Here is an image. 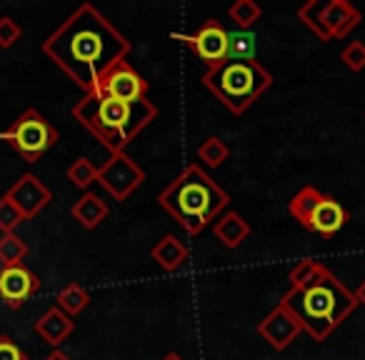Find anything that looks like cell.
Masks as SVG:
<instances>
[{
	"mask_svg": "<svg viewBox=\"0 0 365 360\" xmlns=\"http://www.w3.org/2000/svg\"><path fill=\"white\" fill-rule=\"evenodd\" d=\"M130 48V41L91 3L78 6L43 41V53L86 93H96L103 76L125 61Z\"/></svg>",
	"mask_w": 365,
	"mask_h": 360,
	"instance_id": "obj_1",
	"label": "cell"
},
{
	"mask_svg": "<svg viewBox=\"0 0 365 360\" xmlns=\"http://www.w3.org/2000/svg\"><path fill=\"white\" fill-rule=\"evenodd\" d=\"M280 305L290 310L315 343L328 340L358 308L355 293L325 265L323 273L305 288H290L280 298Z\"/></svg>",
	"mask_w": 365,
	"mask_h": 360,
	"instance_id": "obj_2",
	"label": "cell"
},
{
	"mask_svg": "<svg viewBox=\"0 0 365 360\" xmlns=\"http://www.w3.org/2000/svg\"><path fill=\"white\" fill-rule=\"evenodd\" d=\"M158 205L170 218H175L188 235H200L208 225L215 223L230 205V195L210 178L198 163L185 165L170 180L165 190L158 195Z\"/></svg>",
	"mask_w": 365,
	"mask_h": 360,
	"instance_id": "obj_3",
	"label": "cell"
},
{
	"mask_svg": "<svg viewBox=\"0 0 365 360\" xmlns=\"http://www.w3.org/2000/svg\"><path fill=\"white\" fill-rule=\"evenodd\" d=\"M71 115L110 153H123L155 120L158 108L148 98L140 103H123L101 93H86V98L71 108Z\"/></svg>",
	"mask_w": 365,
	"mask_h": 360,
	"instance_id": "obj_4",
	"label": "cell"
},
{
	"mask_svg": "<svg viewBox=\"0 0 365 360\" xmlns=\"http://www.w3.org/2000/svg\"><path fill=\"white\" fill-rule=\"evenodd\" d=\"M200 81L233 115H243L273 86V76L258 61H225L208 68Z\"/></svg>",
	"mask_w": 365,
	"mask_h": 360,
	"instance_id": "obj_5",
	"label": "cell"
},
{
	"mask_svg": "<svg viewBox=\"0 0 365 360\" xmlns=\"http://www.w3.org/2000/svg\"><path fill=\"white\" fill-rule=\"evenodd\" d=\"M298 21L318 41H343L363 21V13L348 0H308L298 8Z\"/></svg>",
	"mask_w": 365,
	"mask_h": 360,
	"instance_id": "obj_6",
	"label": "cell"
},
{
	"mask_svg": "<svg viewBox=\"0 0 365 360\" xmlns=\"http://www.w3.org/2000/svg\"><path fill=\"white\" fill-rule=\"evenodd\" d=\"M58 130L46 120L43 113L28 108L18 120L11 123L8 130L0 133V140H6L26 163H38L58 143Z\"/></svg>",
	"mask_w": 365,
	"mask_h": 360,
	"instance_id": "obj_7",
	"label": "cell"
},
{
	"mask_svg": "<svg viewBox=\"0 0 365 360\" xmlns=\"http://www.w3.org/2000/svg\"><path fill=\"white\" fill-rule=\"evenodd\" d=\"M98 183L118 200H128L143 183H145V170L128 155L123 153H110V158L106 160V165L98 168Z\"/></svg>",
	"mask_w": 365,
	"mask_h": 360,
	"instance_id": "obj_8",
	"label": "cell"
},
{
	"mask_svg": "<svg viewBox=\"0 0 365 360\" xmlns=\"http://www.w3.org/2000/svg\"><path fill=\"white\" fill-rule=\"evenodd\" d=\"M173 38L185 43V46L198 56V61H203L208 68H215V66H220V63L228 61L230 31H225L223 23L215 21V18L205 21L203 26H200L195 33H190V36H185V33L178 36L175 33Z\"/></svg>",
	"mask_w": 365,
	"mask_h": 360,
	"instance_id": "obj_9",
	"label": "cell"
},
{
	"mask_svg": "<svg viewBox=\"0 0 365 360\" xmlns=\"http://www.w3.org/2000/svg\"><path fill=\"white\" fill-rule=\"evenodd\" d=\"M96 93L123 103H140L148 96V81L128 61H120L103 76Z\"/></svg>",
	"mask_w": 365,
	"mask_h": 360,
	"instance_id": "obj_10",
	"label": "cell"
},
{
	"mask_svg": "<svg viewBox=\"0 0 365 360\" xmlns=\"http://www.w3.org/2000/svg\"><path fill=\"white\" fill-rule=\"evenodd\" d=\"M6 195L18 205V210L26 215V220L36 218L38 213H43L53 200L51 188H48L38 175H33V173H23L16 183L8 188Z\"/></svg>",
	"mask_w": 365,
	"mask_h": 360,
	"instance_id": "obj_11",
	"label": "cell"
},
{
	"mask_svg": "<svg viewBox=\"0 0 365 360\" xmlns=\"http://www.w3.org/2000/svg\"><path fill=\"white\" fill-rule=\"evenodd\" d=\"M300 333H303V325H300V320L280 303L275 305V308L258 323V335L273 350H285L290 343H293V340H298Z\"/></svg>",
	"mask_w": 365,
	"mask_h": 360,
	"instance_id": "obj_12",
	"label": "cell"
},
{
	"mask_svg": "<svg viewBox=\"0 0 365 360\" xmlns=\"http://www.w3.org/2000/svg\"><path fill=\"white\" fill-rule=\"evenodd\" d=\"M41 288V280L26 265H11V268H0V300L8 308L18 310L26 300H31Z\"/></svg>",
	"mask_w": 365,
	"mask_h": 360,
	"instance_id": "obj_13",
	"label": "cell"
},
{
	"mask_svg": "<svg viewBox=\"0 0 365 360\" xmlns=\"http://www.w3.org/2000/svg\"><path fill=\"white\" fill-rule=\"evenodd\" d=\"M345 223H348V210L343 208V203L335 200L333 195H323L320 203L315 205L305 230L323 235V238H333L335 233H340L345 228Z\"/></svg>",
	"mask_w": 365,
	"mask_h": 360,
	"instance_id": "obj_14",
	"label": "cell"
},
{
	"mask_svg": "<svg viewBox=\"0 0 365 360\" xmlns=\"http://www.w3.org/2000/svg\"><path fill=\"white\" fill-rule=\"evenodd\" d=\"M33 330H36L48 345L58 348V345H61L63 340H68V335L76 330V320H73L68 313H63L58 305H53V308H48L46 313L36 320Z\"/></svg>",
	"mask_w": 365,
	"mask_h": 360,
	"instance_id": "obj_15",
	"label": "cell"
},
{
	"mask_svg": "<svg viewBox=\"0 0 365 360\" xmlns=\"http://www.w3.org/2000/svg\"><path fill=\"white\" fill-rule=\"evenodd\" d=\"M188 255H190L188 245L182 243V240L173 233L163 235V238L150 248V258L155 260L165 273H175V270H180L182 265H185V260H188Z\"/></svg>",
	"mask_w": 365,
	"mask_h": 360,
	"instance_id": "obj_16",
	"label": "cell"
},
{
	"mask_svg": "<svg viewBox=\"0 0 365 360\" xmlns=\"http://www.w3.org/2000/svg\"><path fill=\"white\" fill-rule=\"evenodd\" d=\"M213 235L225 245V248L235 250L248 240L250 235V223L243 215L233 213V210H225L223 215H218L213 223Z\"/></svg>",
	"mask_w": 365,
	"mask_h": 360,
	"instance_id": "obj_17",
	"label": "cell"
},
{
	"mask_svg": "<svg viewBox=\"0 0 365 360\" xmlns=\"http://www.w3.org/2000/svg\"><path fill=\"white\" fill-rule=\"evenodd\" d=\"M71 215L83 225V228L93 230V228H98L108 215H110V208H108L106 200H103L101 195H96V193L88 190V193H83L81 198L73 203Z\"/></svg>",
	"mask_w": 365,
	"mask_h": 360,
	"instance_id": "obj_18",
	"label": "cell"
},
{
	"mask_svg": "<svg viewBox=\"0 0 365 360\" xmlns=\"http://www.w3.org/2000/svg\"><path fill=\"white\" fill-rule=\"evenodd\" d=\"M323 195L325 193H320L315 185H303V188H300L298 193L288 200V213L293 215V218L298 220L303 228H308L310 215H313L315 205L320 203V198H323Z\"/></svg>",
	"mask_w": 365,
	"mask_h": 360,
	"instance_id": "obj_19",
	"label": "cell"
},
{
	"mask_svg": "<svg viewBox=\"0 0 365 360\" xmlns=\"http://www.w3.org/2000/svg\"><path fill=\"white\" fill-rule=\"evenodd\" d=\"M58 308L63 310V313H68L71 318H76V315H81L83 310L91 305V293H88L83 285L78 283H68L66 288L58 293Z\"/></svg>",
	"mask_w": 365,
	"mask_h": 360,
	"instance_id": "obj_20",
	"label": "cell"
},
{
	"mask_svg": "<svg viewBox=\"0 0 365 360\" xmlns=\"http://www.w3.org/2000/svg\"><path fill=\"white\" fill-rule=\"evenodd\" d=\"M258 53V36L253 31H230L228 61H255Z\"/></svg>",
	"mask_w": 365,
	"mask_h": 360,
	"instance_id": "obj_21",
	"label": "cell"
},
{
	"mask_svg": "<svg viewBox=\"0 0 365 360\" xmlns=\"http://www.w3.org/2000/svg\"><path fill=\"white\" fill-rule=\"evenodd\" d=\"M260 16H263V8L255 0H235L228 8V18L235 23L238 31H250L260 21Z\"/></svg>",
	"mask_w": 365,
	"mask_h": 360,
	"instance_id": "obj_22",
	"label": "cell"
},
{
	"mask_svg": "<svg viewBox=\"0 0 365 360\" xmlns=\"http://www.w3.org/2000/svg\"><path fill=\"white\" fill-rule=\"evenodd\" d=\"M28 258V245L16 233H8L0 238V268H11V265H23Z\"/></svg>",
	"mask_w": 365,
	"mask_h": 360,
	"instance_id": "obj_23",
	"label": "cell"
},
{
	"mask_svg": "<svg viewBox=\"0 0 365 360\" xmlns=\"http://www.w3.org/2000/svg\"><path fill=\"white\" fill-rule=\"evenodd\" d=\"M66 175L78 190H86L88 193V188L98 180V168L93 165V160H88V158H78V160L71 163Z\"/></svg>",
	"mask_w": 365,
	"mask_h": 360,
	"instance_id": "obj_24",
	"label": "cell"
},
{
	"mask_svg": "<svg viewBox=\"0 0 365 360\" xmlns=\"http://www.w3.org/2000/svg\"><path fill=\"white\" fill-rule=\"evenodd\" d=\"M230 155V148L220 140L218 135H210L203 140V145L198 148V160L208 168H220Z\"/></svg>",
	"mask_w": 365,
	"mask_h": 360,
	"instance_id": "obj_25",
	"label": "cell"
},
{
	"mask_svg": "<svg viewBox=\"0 0 365 360\" xmlns=\"http://www.w3.org/2000/svg\"><path fill=\"white\" fill-rule=\"evenodd\" d=\"M323 268H325V265L320 263V260H313V258L300 260V263L295 265V268L290 270V275H288L290 288H305V285H310L320 273H323Z\"/></svg>",
	"mask_w": 365,
	"mask_h": 360,
	"instance_id": "obj_26",
	"label": "cell"
},
{
	"mask_svg": "<svg viewBox=\"0 0 365 360\" xmlns=\"http://www.w3.org/2000/svg\"><path fill=\"white\" fill-rule=\"evenodd\" d=\"M23 220H26V215L18 210V205L13 203L8 195H3V198H0V230H3V235L13 233Z\"/></svg>",
	"mask_w": 365,
	"mask_h": 360,
	"instance_id": "obj_27",
	"label": "cell"
},
{
	"mask_svg": "<svg viewBox=\"0 0 365 360\" xmlns=\"http://www.w3.org/2000/svg\"><path fill=\"white\" fill-rule=\"evenodd\" d=\"M340 61L350 73H363L365 71V43L363 41H350L348 46L340 51Z\"/></svg>",
	"mask_w": 365,
	"mask_h": 360,
	"instance_id": "obj_28",
	"label": "cell"
},
{
	"mask_svg": "<svg viewBox=\"0 0 365 360\" xmlns=\"http://www.w3.org/2000/svg\"><path fill=\"white\" fill-rule=\"evenodd\" d=\"M21 36H23V31H21V26H18L13 18H0V48H13L18 41H21Z\"/></svg>",
	"mask_w": 365,
	"mask_h": 360,
	"instance_id": "obj_29",
	"label": "cell"
},
{
	"mask_svg": "<svg viewBox=\"0 0 365 360\" xmlns=\"http://www.w3.org/2000/svg\"><path fill=\"white\" fill-rule=\"evenodd\" d=\"M0 360H28L26 350L18 343H13L8 335H0Z\"/></svg>",
	"mask_w": 365,
	"mask_h": 360,
	"instance_id": "obj_30",
	"label": "cell"
},
{
	"mask_svg": "<svg viewBox=\"0 0 365 360\" xmlns=\"http://www.w3.org/2000/svg\"><path fill=\"white\" fill-rule=\"evenodd\" d=\"M353 293H355V298H358V305H363L365 308V278H363V283L353 290Z\"/></svg>",
	"mask_w": 365,
	"mask_h": 360,
	"instance_id": "obj_31",
	"label": "cell"
},
{
	"mask_svg": "<svg viewBox=\"0 0 365 360\" xmlns=\"http://www.w3.org/2000/svg\"><path fill=\"white\" fill-rule=\"evenodd\" d=\"M46 360H71V355H66L63 350H53V353L48 355Z\"/></svg>",
	"mask_w": 365,
	"mask_h": 360,
	"instance_id": "obj_32",
	"label": "cell"
},
{
	"mask_svg": "<svg viewBox=\"0 0 365 360\" xmlns=\"http://www.w3.org/2000/svg\"><path fill=\"white\" fill-rule=\"evenodd\" d=\"M163 360H182V358H180V355H178V353H168Z\"/></svg>",
	"mask_w": 365,
	"mask_h": 360,
	"instance_id": "obj_33",
	"label": "cell"
}]
</instances>
